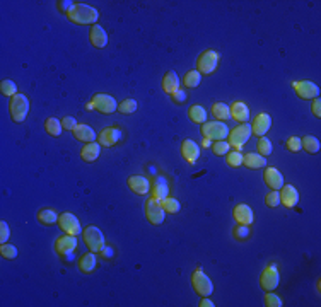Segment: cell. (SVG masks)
Listing matches in <instances>:
<instances>
[{"instance_id": "obj_1", "label": "cell", "mask_w": 321, "mask_h": 307, "mask_svg": "<svg viewBox=\"0 0 321 307\" xmlns=\"http://www.w3.org/2000/svg\"><path fill=\"white\" fill-rule=\"evenodd\" d=\"M58 7L62 12H65L67 19L74 24L79 26H94L96 21L99 19V12L97 9L91 7L87 4H79V2H58Z\"/></svg>"}, {"instance_id": "obj_18", "label": "cell", "mask_w": 321, "mask_h": 307, "mask_svg": "<svg viewBox=\"0 0 321 307\" xmlns=\"http://www.w3.org/2000/svg\"><path fill=\"white\" fill-rule=\"evenodd\" d=\"M263 179H265V185L270 190H277L278 191L284 186V176H282V173L277 168H272V166L265 169V173H263Z\"/></svg>"}, {"instance_id": "obj_42", "label": "cell", "mask_w": 321, "mask_h": 307, "mask_svg": "<svg viewBox=\"0 0 321 307\" xmlns=\"http://www.w3.org/2000/svg\"><path fill=\"white\" fill-rule=\"evenodd\" d=\"M229 142H226V140H217V142H214V145H212V150H214L215 155H226L227 152H229Z\"/></svg>"}, {"instance_id": "obj_35", "label": "cell", "mask_w": 321, "mask_h": 307, "mask_svg": "<svg viewBox=\"0 0 321 307\" xmlns=\"http://www.w3.org/2000/svg\"><path fill=\"white\" fill-rule=\"evenodd\" d=\"M256 150H258V154H260V155L267 157V155L272 154L273 145H272V142L267 137H260V140H258V144H256Z\"/></svg>"}, {"instance_id": "obj_49", "label": "cell", "mask_w": 321, "mask_h": 307, "mask_svg": "<svg viewBox=\"0 0 321 307\" xmlns=\"http://www.w3.org/2000/svg\"><path fill=\"white\" fill-rule=\"evenodd\" d=\"M171 97H173V101H174V103H179V104H181V103H185V99H186V97H185V91H181V89L176 91Z\"/></svg>"}, {"instance_id": "obj_12", "label": "cell", "mask_w": 321, "mask_h": 307, "mask_svg": "<svg viewBox=\"0 0 321 307\" xmlns=\"http://www.w3.org/2000/svg\"><path fill=\"white\" fill-rule=\"evenodd\" d=\"M92 103H94V108L101 114H113L118 109L116 99L113 96H110V94H96V96H92Z\"/></svg>"}, {"instance_id": "obj_14", "label": "cell", "mask_w": 321, "mask_h": 307, "mask_svg": "<svg viewBox=\"0 0 321 307\" xmlns=\"http://www.w3.org/2000/svg\"><path fill=\"white\" fill-rule=\"evenodd\" d=\"M251 127V133H255L256 137H265V133L270 130L272 127V118L268 113H260L256 114L255 119H253V123L250 125Z\"/></svg>"}, {"instance_id": "obj_13", "label": "cell", "mask_w": 321, "mask_h": 307, "mask_svg": "<svg viewBox=\"0 0 321 307\" xmlns=\"http://www.w3.org/2000/svg\"><path fill=\"white\" fill-rule=\"evenodd\" d=\"M75 248H77V236L67 234V236H60L55 241V251L60 256H69V254L75 251Z\"/></svg>"}, {"instance_id": "obj_52", "label": "cell", "mask_w": 321, "mask_h": 307, "mask_svg": "<svg viewBox=\"0 0 321 307\" xmlns=\"http://www.w3.org/2000/svg\"><path fill=\"white\" fill-rule=\"evenodd\" d=\"M87 109H96V108H94V103L91 101L89 104H87Z\"/></svg>"}, {"instance_id": "obj_36", "label": "cell", "mask_w": 321, "mask_h": 307, "mask_svg": "<svg viewBox=\"0 0 321 307\" xmlns=\"http://www.w3.org/2000/svg\"><path fill=\"white\" fill-rule=\"evenodd\" d=\"M0 91H2V94H4V96L14 97L15 94H17V86H15V82H14V80L5 79V80H2V84H0Z\"/></svg>"}, {"instance_id": "obj_20", "label": "cell", "mask_w": 321, "mask_h": 307, "mask_svg": "<svg viewBox=\"0 0 321 307\" xmlns=\"http://www.w3.org/2000/svg\"><path fill=\"white\" fill-rule=\"evenodd\" d=\"M89 41H91L92 46H96V48H106V45H108V33L101 28L99 24L91 26Z\"/></svg>"}, {"instance_id": "obj_5", "label": "cell", "mask_w": 321, "mask_h": 307, "mask_svg": "<svg viewBox=\"0 0 321 307\" xmlns=\"http://www.w3.org/2000/svg\"><path fill=\"white\" fill-rule=\"evenodd\" d=\"M200 133H202V137L209 138V140H224L227 138V135H229V128H227V125L215 119V121H205L202 125Z\"/></svg>"}, {"instance_id": "obj_48", "label": "cell", "mask_w": 321, "mask_h": 307, "mask_svg": "<svg viewBox=\"0 0 321 307\" xmlns=\"http://www.w3.org/2000/svg\"><path fill=\"white\" fill-rule=\"evenodd\" d=\"M311 109H313V114H314L316 118L321 116V101H319V97H314V99H313Z\"/></svg>"}, {"instance_id": "obj_32", "label": "cell", "mask_w": 321, "mask_h": 307, "mask_svg": "<svg viewBox=\"0 0 321 307\" xmlns=\"http://www.w3.org/2000/svg\"><path fill=\"white\" fill-rule=\"evenodd\" d=\"M212 114H214L215 119L224 121V119L231 118V108L224 103H215L214 106H212Z\"/></svg>"}, {"instance_id": "obj_39", "label": "cell", "mask_w": 321, "mask_h": 307, "mask_svg": "<svg viewBox=\"0 0 321 307\" xmlns=\"http://www.w3.org/2000/svg\"><path fill=\"white\" fill-rule=\"evenodd\" d=\"M161 205H163L166 213H178L179 212V201L176 198H171V196L164 198L163 201H161Z\"/></svg>"}, {"instance_id": "obj_6", "label": "cell", "mask_w": 321, "mask_h": 307, "mask_svg": "<svg viewBox=\"0 0 321 307\" xmlns=\"http://www.w3.org/2000/svg\"><path fill=\"white\" fill-rule=\"evenodd\" d=\"M191 285H193L195 292L200 295V297H210L212 292H214V283L212 280L204 273V270H195V273L191 275Z\"/></svg>"}, {"instance_id": "obj_24", "label": "cell", "mask_w": 321, "mask_h": 307, "mask_svg": "<svg viewBox=\"0 0 321 307\" xmlns=\"http://www.w3.org/2000/svg\"><path fill=\"white\" fill-rule=\"evenodd\" d=\"M231 118L239 123H246L250 119V108L243 101H234L231 104Z\"/></svg>"}, {"instance_id": "obj_26", "label": "cell", "mask_w": 321, "mask_h": 307, "mask_svg": "<svg viewBox=\"0 0 321 307\" xmlns=\"http://www.w3.org/2000/svg\"><path fill=\"white\" fill-rule=\"evenodd\" d=\"M99 154H101L99 142L86 144L84 147H82V150H81V157H82V160H86V162H94V160L99 157Z\"/></svg>"}, {"instance_id": "obj_19", "label": "cell", "mask_w": 321, "mask_h": 307, "mask_svg": "<svg viewBox=\"0 0 321 307\" xmlns=\"http://www.w3.org/2000/svg\"><path fill=\"white\" fill-rule=\"evenodd\" d=\"M128 188L135 195L144 196L151 191V183H149V179L144 178V176H130V178H128Z\"/></svg>"}, {"instance_id": "obj_3", "label": "cell", "mask_w": 321, "mask_h": 307, "mask_svg": "<svg viewBox=\"0 0 321 307\" xmlns=\"http://www.w3.org/2000/svg\"><path fill=\"white\" fill-rule=\"evenodd\" d=\"M219 60H220V55L217 53L215 50H207L198 56V60H196V70L200 72V75L214 74L217 70V67H219Z\"/></svg>"}, {"instance_id": "obj_21", "label": "cell", "mask_w": 321, "mask_h": 307, "mask_svg": "<svg viewBox=\"0 0 321 307\" xmlns=\"http://www.w3.org/2000/svg\"><path fill=\"white\" fill-rule=\"evenodd\" d=\"M232 217H234V220L237 223H243V226H250V223L253 222V218H255L251 207L246 205V203L237 205L234 208V212H232Z\"/></svg>"}, {"instance_id": "obj_2", "label": "cell", "mask_w": 321, "mask_h": 307, "mask_svg": "<svg viewBox=\"0 0 321 307\" xmlns=\"http://www.w3.org/2000/svg\"><path fill=\"white\" fill-rule=\"evenodd\" d=\"M9 113L10 118L14 119L15 123H23L26 118H28L29 113V99L28 96L24 94H15L14 97H10L9 101Z\"/></svg>"}, {"instance_id": "obj_50", "label": "cell", "mask_w": 321, "mask_h": 307, "mask_svg": "<svg viewBox=\"0 0 321 307\" xmlns=\"http://www.w3.org/2000/svg\"><path fill=\"white\" fill-rule=\"evenodd\" d=\"M200 307H214V302L209 299V297H202L200 299V302H198Z\"/></svg>"}, {"instance_id": "obj_16", "label": "cell", "mask_w": 321, "mask_h": 307, "mask_svg": "<svg viewBox=\"0 0 321 307\" xmlns=\"http://www.w3.org/2000/svg\"><path fill=\"white\" fill-rule=\"evenodd\" d=\"M181 155H183V159L188 164H195L200 157L198 144H195L193 140H190V138L183 140V144H181Z\"/></svg>"}, {"instance_id": "obj_4", "label": "cell", "mask_w": 321, "mask_h": 307, "mask_svg": "<svg viewBox=\"0 0 321 307\" xmlns=\"http://www.w3.org/2000/svg\"><path fill=\"white\" fill-rule=\"evenodd\" d=\"M82 239L92 253H101L105 249V236L96 226H87L82 231Z\"/></svg>"}, {"instance_id": "obj_40", "label": "cell", "mask_w": 321, "mask_h": 307, "mask_svg": "<svg viewBox=\"0 0 321 307\" xmlns=\"http://www.w3.org/2000/svg\"><path fill=\"white\" fill-rule=\"evenodd\" d=\"M0 254H2V258L5 259H14L15 256H17V248L12 246V244H2L0 246Z\"/></svg>"}, {"instance_id": "obj_7", "label": "cell", "mask_w": 321, "mask_h": 307, "mask_svg": "<svg viewBox=\"0 0 321 307\" xmlns=\"http://www.w3.org/2000/svg\"><path fill=\"white\" fill-rule=\"evenodd\" d=\"M229 145L231 147H234L236 150H239L245 147V144L250 140L251 137V127L248 123H239L237 127H234L229 132Z\"/></svg>"}, {"instance_id": "obj_15", "label": "cell", "mask_w": 321, "mask_h": 307, "mask_svg": "<svg viewBox=\"0 0 321 307\" xmlns=\"http://www.w3.org/2000/svg\"><path fill=\"white\" fill-rule=\"evenodd\" d=\"M278 195H280V203L286 208H294L299 203V191L292 185H284Z\"/></svg>"}, {"instance_id": "obj_11", "label": "cell", "mask_w": 321, "mask_h": 307, "mask_svg": "<svg viewBox=\"0 0 321 307\" xmlns=\"http://www.w3.org/2000/svg\"><path fill=\"white\" fill-rule=\"evenodd\" d=\"M278 282H280V273H278V268L275 264H268V267L263 270L262 277H260V285L265 292H272L278 287Z\"/></svg>"}, {"instance_id": "obj_8", "label": "cell", "mask_w": 321, "mask_h": 307, "mask_svg": "<svg viewBox=\"0 0 321 307\" xmlns=\"http://www.w3.org/2000/svg\"><path fill=\"white\" fill-rule=\"evenodd\" d=\"M144 213H146V218L152 226H161L164 222V215H166L164 208L161 205V201L152 198V196L144 203Z\"/></svg>"}, {"instance_id": "obj_23", "label": "cell", "mask_w": 321, "mask_h": 307, "mask_svg": "<svg viewBox=\"0 0 321 307\" xmlns=\"http://www.w3.org/2000/svg\"><path fill=\"white\" fill-rule=\"evenodd\" d=\"M178 89H179V77H178V74L173 72V70L166 72L164 77H163V91L166 92V94L173 96Z\"/></svg>"}, {"instance_id": "obj_44", "label": "cell", "mask_w": 321, "mask_h": 307, "mask_svg": "<svg viewBox=\"0 0 321 307\" xmlns=\"http://www.w3.org/2000/svg\"><path fill=\"white\" fill-rule=\"evenodd\" d=\"M234 236H236V239H239V241H245V239L250 237V227L243 226V223H237L234 229Z\"/></svg>"}, {"instance_id": "obj_25", "label": "cell", "mask_w": 321, "mask_h": 307, "mask_svg": "<svg viewBox=\"0 0 321 307\" xmlns=\"http://www.w3.org/2000/svg\"><path fill=\"white\" fill-rule=\"evenodd\" d=\"M168 195H169L168 181H166L164 178H157L156 181H154V185L151 186V196L159 201H163L164 198H168Z\"/></svg>"}, {"instance_id": "obj_17", "label": "cell", "mask_w": 321, "mask_h": 307, "mask_svg": "<svg viewBox=\"0 0 321 307\" xmlns=\"http://www.w3.org/2000/svg\"><path fill=\"white\" fill-rule=\"evenodd\" d=\"M120 138H122L120 128L110 127V128H105L99 133V137H97V142H99V145H103V147H113V145H116L118 142H120Z\"/></svg>"}, {"instance_id": "obj_30", "label": "cell", "mask_w": 321, "mask_h": 307, "mask_svg": "<svg viewBox=\"0 0 321 307\" xmlns=\"http://www.w3.org/2000/svg\"><path fill=\"white\" fill-rule=\"evenodd\" d=\"M188 118L196 125H204L207 121V111L202 106H198V104H195V106H191L188 109Z\"/></svg>"}, {"instance_id": "obj_33", "label": "cell", "mask_w": 321, "mask_h": 307, "mask_svg": "<svg viewBox=\"0 0 321 307\" xmlns=\"http://www.w3.org/2000/svg\"><path fill=\"white\" fill-rule=\"evenodd\" d=\"M301 145H303V149L306 150L308 154H316L318 150H319V140L316 137H311V135H308V137H304L301 138Z\"/></svg>"}, {"instance_id": "obj_45", "label": "cell", "mask_w": 321, "mask_h": 307, "mask_svg": "<svg viewBox=\"0 0 321 307\" xmlns=\"http://www.w3.org/2000/svg\"><path fill=\"white\" fill-rule=\"evenodd\" d=\"M286 147H287V150H291V152H299V150L303 149L301 138L299 137H289L287 142H286Z\"/></svg>"}, {"instance_id": "obj_9", "label": "cell", "mask_w": 321, "mask_h": 307, "mask_svg": "<svg viewBox=\"0 0 321 307\" xmlns=\"http://www.w3.org/2000/svg\"><path fill=\"white\" fill-rule=\"evenodd\" d=\"M292 89L297 94V97H301L304 101L314 99V97L319 96V87L311 80H294Z\"/></svg>"}, {"instance_id": "obj_41", "label": "cell", "mask_w": 321, "mask_h": 307, "mask_svg": "<svg viewBox=\"0 0 321 307\" xmlns=\"http://www.w3.org/2000/svg\"><path fill=\"white\" fill-rule=\"evenodd\" d=\"M265 203H267V207H270V208H275V207L280 205V195H278L277 190L268 191V195L265 196Z\"/></svg>"}, {"instance_id": "obj_31", "label": "cell", "mask_w": 321, "mask_h": 307, "mask_svg": "<svg viewBox=\"0 0 321 307\" xmlns=\"http://www.w3.org/2000/svg\"><path fill=\"white\" fill-rule=\"evenodd\" d=\"M45 130L46 133L51 135V137H60L62 132H64V127H62V121L56 118H48L45 121Z\"/></svg>"}, {"instance_id": "obj_34", "label": "cell", "mask_w": 321, "mask_h": 307, "mask_svg": "<svg viewBox=\"0 0 321 307\" xmlns=\"http://www.w3.org/2000/svg\"><path fill=\"white\" fill-rule=\"evenodd\" d=\"M200 79H202V75H200L198 70H188L185 74L183 86L188 87V89H193V87H196V86L200 84Z\"/></svg>"}, {"instance_id": "obj_29", "label": "cell", "mask_w": 321, "mask_h": 307, "mask_svg": "<svg viewBox=\"0 0 321 307\" xmlns=\"http://www.w3.org/2000/svg\"><path fill=\"white\" fill-rule=\"evenodd\" d=\"M38 222L43 223V226H53V223L58 222V215L53 208H41L38 212Z\"/></svg>"}, {"instance_id": "obj_47", "label": "cell", "mask_w": 321, "mask_h": 307, "mask_svg": "<svg viewBox=\"0 0 321 307\" xmlns=\"http://www.w3.org/2000/svg\"><path fill=\"white\" fill-rule=\"evenodd\" d=\"M77 119L74 118V116H65L64 119H62V127H64L65 130H72V132H74V128L77 127Z\"/></svg>"}, {"instance_id": "obj_46", "label": "cell", "mask_w": 321, "mask_h": 307, "mask_svg": "<svg viewBox=\"0 0 321 307\" xmlns=\"http://www.w3.org/2000/svg\"><path fill=\"white\" fill-rule=\"evenodd\" d=\"M9 237H10V229L7 226V222L2 220V222H0V242L5 244L9 241Z\"/></svg>"}, {"instance_id": "obj_27", "label": "cell", "mask_w": 321, "mask_h": 307, "mask_svg": "<svg viewBox=\"0 0 321 307\" xmlns=\"http://www.w3.org/2000/svg\"><path fill=\"white\" fill-rule=\"evenodd\" d=\"M243 164H245V168H248V169H262L267 166V159L260 154L248 152L243 155Z\"/></svg>"}, {"instance_id": "obj_28", "label": "cell", "mask_w": 321, "mask_h": 307, "mask_svg": "<svg viewBox=\"0 0 321 307\" xmlns=\"http://www.w3.org/2000/svg\"><path fill=\"white\" fill-rule=\"evenodd\" d=\"M79 270L82 273H92L96 270V264H97V259H96V254L89 251V253H84L82 256L79 258Z\"/></svg>"}, {"instance_id": "obj_37", "label": "cell", "mask_w": 321, "mask_h": 307, "mask_svg": "<svg viewBox=\"0 0 321 307\" xmlns=\"http://www.w3.org/2000/svg\"><path fill=\"white\" fill-rule=\"evenodd\" d=\"M227 159L226 162L229 168H239V166H243V154L239 152V150H232V152H227Z\"/></svg>"}, {"instance_id": "obj_51", "label": "cell", "mask_w": 321, "mask_h": 307, "mask_svg": "<svg viewBox=\"0 0 321 307\" xmlns=\"http://www.w3.org/2000/svg\"><path fill=\"white\" fill-rule=\"evenodd\" d=\"M202 145H204V147H210V140H209V138H205L204 142H202Z\"/></svg>"}, {"instance_id": "obj_22", "label": "cell", "mask_w": 321, "mask_h": 307, "mask_svg": "<svg viewBox=\"0 0 321 307\" xmlns=\"http://www.w3.org/2000/svg\"><path fill=\"white\" fill-rule=\"evenodd\" d=\"M74 137H75V140H79V142L89 144V142H94L96 140V132L89 127V125L79 123L74 128Z\"/></svg>"}, {"instance_id": "obj_38", "label": "cell", "mask_w": 321, "mask_h": 307, "mask_svg": "<svg viewBox=\"0 0 321 307\" xmlns=\"http://www.w3.org/2000/svg\"><path fill=\"white\" fill-rule=\"evenodd\" d=\"M118 109H120V113L122 114H133L137 111V101L135 99H123L120 103V106H118Z\"/></svg>"}, {"instance_id": "obj_43", "label": "cell", "mask_w": 321, "mask_h": 307, "mask_svg": "<svg viewBox=\"0 0 321 307\" xmlns=\"http://www.w3.org/2000/svg\"><path fill=\"white\" fill-rule=\"evenodd\" d=\"M265 305L267 307H282L284 302L278 295H275L273 292H267L265 294Z\"/></svg>"}, {"instance_id": "obj_10", "label": "cell", "mask_w": 321, "mask_h": 307, "mask_svg": "<svg viewBox=\"0 0 321 307\" xmlns=\"http://www.w3.org/2000/svg\"><path fill=\"white\" fill-rule=\"evenodd\" d=\"M58 227L64 231L65 234H70V236H79L82 232V227H81V222L79 218H77L74 213L70 212H64L58 215Z\"/></svg>"}]
</instances>
